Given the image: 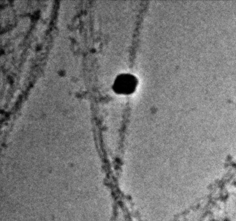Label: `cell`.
Returning <instances> with one entry per match:
<instances>
[{
	"mask_svg": "<svg viewBox=\"0 0 236 221\" xmlns=\"http://www.w3.org/2000/svg\"><path fill=\"white\" fill-rule=\"evenodd\" d=\"M137 79L130 74H122L116 79L114 83V90L121 93H130L136 87Z\"/></svg>",
	"mask_w": 236,
	"mask_h": 221,
	"instance_id": "obj_1",
	"label": "cell"
}]
</instances>
